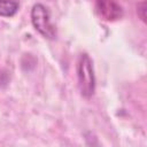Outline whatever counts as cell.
<instances>
[{"label":"cell","mask_w":147,"mask_h":147,"mask_svg":"<svg viewBox=\"0 0 147 147\" xmlns=\"http://www.w3.org/2000/svg\"><path fill=\"white\" fill-rule=\"evenodd\" d=\"M77 76H78V86L82 95L85 98H91L94 94V90H95V78H94L92 60L86 53L80 54L78 59Z\"/></svg>","instance_id":"1"},{"label":"cell","mask_w":147,"mask_h":147,"mask_svg":"<svg viewBox=\"0 0 147 147\" xmlns=\"http://www.w3.org/2000/svg\"><path fill=\"white\" fill-rule=\"evenodd\" d=\"M31 21L34 29L42 34L45 38L54 39L56 36V29L51 22V16L48 9L41 5L37 3L31 9Z\"/></svg>","instance_id":"2"},{"label":"cell","mask_w":147,"mask_h":147,"mask_svg":"<svg viewBox=\"0 0 147 147\" xmlns=\"http://www.w3.org/2000/svg\"><path fill=\"white\" fill-rule=\"evenodd\" d=\"M96 15L107 22H114L123 16L122 7L115 0H95Z\"/></svg>","instance_id":"3"},{"label":"cell","mask_w":147,"mask_h":147,"mask_svg":"<svg viewBox=\"0 0 147 147\" xmlns=\"http://www.w3.org/2000/svg\"><path fill=\"white\" fill-rule=\"evenodd\" d=\"M18 7L16 0H0V16L11 17L17 13Z\"/></svg>","instance_id":"4"},{"label":"cell","mask_w":147,"mask_h":147,"mask_svg":"<svg viewBox=\"0 0 147 147\" xmlns=\"http://www.w3.org/2000/svg\"><path fill=\"white\" fill-rule=\"evenodd\" d=\"M2 77H3V75H2V74H0V84H1V83H5V80L2 79Z\"/></svg>","instance_id":"5"}]
</instances>
